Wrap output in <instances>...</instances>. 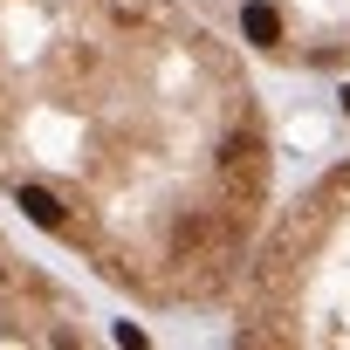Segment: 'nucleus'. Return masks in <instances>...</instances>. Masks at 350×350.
I'll use <instances>...</instances> for the list:
<instances>
[{
	"label": "nucleus",
	"instance_id": "obj_3",
	"mask_svg": "<svg viewBox=\"0 0 350 350\" xmlns=\"http://www.w3.org/2000/svg\"><path fill=\"white\" fill-rule=\"evenodd\" d=\"M247 55L282 76H350V0H193Z\"/></svg>",
	"mask_w": 350,
	"mask_h": 350
},
{
	"label": "nucleus",
	"instance_id": "obj_4",
	"mask_svg": "<svg viewBox=\"0 0 350 350\" xmlns=\"http://www.w3.org/2000/svg\"><path fill=\"white\" fill-rule=\"evenodd\" d=\"M83 343H103V323L83 302V288H69L0 227V350H83Z\"/></svg>",
	"mask_w": 350,
	"mask_h": 350
},
{
	"label": "nucleus",
	"instance_id": "obj_1",
	"mask_svg": "<svg viewBox=\"0 0 350 350\" xmlns=\"http://www.w3.org/2000/svg\"><path fill=\"white\" fill-rule=\"evenodd\" d=\"M254 62L193 0H0V200L151 316H213L275 213Z\"/></svg>",
	"mask_w": 350,
	"mask_h": 350
},
{
	"label": "nucleus",
	"instance_id": "obj_2",
	"mask_svg": "<svg viewBox=\"0 0 350 350\" xmlns=\"http://www.w3.org/2000/svg\"><path fill=\"white\" fill-rule=\"evenodd\" d=\"M227 336L247 350H350V144L268 213Z\"/></svg>",
	"mask_w": 350,
	"mask_h": 350
}]
</instances>
